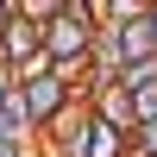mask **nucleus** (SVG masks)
I'll return each instance as SVG.
<instances>
[{
    "label": "nucleus",
    "instance_id": "nucleus-1",
    "mask_svg": "<svg viewBox=\"0 0 157 157\" xmlns=\"http://www.w3.org/2000/svg\"><path fill=\"white\" fill-rule=\"evenodd\" d=\"M88 44H94V0H57V13L38 25L44 63H82Z\"/></svg>",
    "mask_w": 157,
    "mask_h": 157
},
{
    "label": "nucleus",
    "instance_id": "nucleus-2",
    "mask_svg": "<svg viewBox=\"0 0 157 157\" xmlns=\"http://www.w3.org/2000/svg\"><path fill=\"white\" fill-rule=\"evenodd\" d=\"M19 107H25V126H32V132H50V126L75 107V94L57 75H38V82H19Z\"/></svg>",
    "mask_w": 157,
    "mask_h": 157
},
{
    "label": "nucleus",
    "instance_id": "nucleus-3",
    "mask_svg": "<svg viewBox=\"0 0 157 157\" xmlns=\"http://www.w3.org/2000/svg\"><path fill=\"white\" fill-rule=\"evenodd\" d=\"M0 50H6V69L38 50V25H32V13H25L19 0H13V19H6V32H0Z\"/></svg>",
    "mask_w": 157,
    "mask_h": 157
},
{
    "label": "nucleus",
    "instance_id": "nucleus-4",
    "mask_svg": "<svg viewBox=\"0 0 157 157\" xmlns=\"http://www.w3.org/2000/svg\"><path fill=\"white\" fill-rule=\"evenodd\" d=\"M132 151H145V157H157V120H145V126H132V138H126Z\"/></svg>",
    "mask_w": 157,
    "mask_h": 157
},
{
    "label": "nucleus",
    "instance_id": "nucleus-5",
    "mask_svg": "<svg viewBox=\"0 0 157 157\" xmlns=\"http://www.w3.org/2000/svg\"><path fill=\"white\" fill-rule=\"evenodd\" d=\"M132 120H138V126L157 120V88H138V94H132Z\"/></svg>",
    "mask_w": 157,
    "mask_h": 157
},
{
    "label": "nucleus",
    "instance_id": "nucleus-6",
    "mask_svg": "<svg viewBox=\"0 0 157 157\" xmlns=\"http://www.w3.org/2000/svg\"><path fill=\"white\" fill-rule=\"evenodd\" d=\"M13 88H19V82H13V69H6V63H0V107H6V101H13Z\"/></svg>",
    "mask_w": 157,
    "mask_h": 157
},
{
    "label": "nucleus",
    "instance_id": "nucleus-7",
    "mask_svg": "<svg viewBox=\"0 0 157 157\" xmlns=\"http://www.w3.org/2000/svg\"><path fill=\"white\" fill-rule=\"evenodd\" d=\"M145 25H151V44H157V0L145 6Z\"/></svg>",
    "mask_w": 157,
    "mask_h": 157
},
{
    "label": "nucleus",
    "instance_id": "nucleus-8",
    "mask_svg": "<svg viewBox=\"0 0 157 157\" xmlns=\"http://www.w3.org/2000/svg\"><path fill=\"white\" fill-rule=\"evenodd\" d=\"M0 157H38V151H25V145H0Z\"/></svg>",
    "mask_w": 157,
    "mask_h": 157
},
{
    "label": "nucleus",
    "instance_id": "nucleus-9",
    "mask_svg": "<svg viewBox=\"0 0 157 157\" xmlns=\"http://www.w3.org/2000/svg\"><path fill=\"white\" fill-rule=\"evenodd\" d=\"M6 19H13V0H0V32H6Z\"/></svg>",
    "mask_w": 157,
    "mask_h": 157
}]
</instances>
